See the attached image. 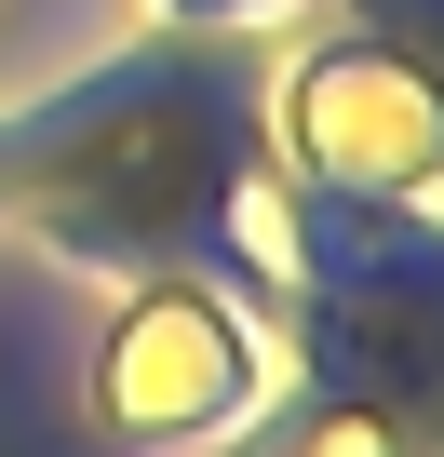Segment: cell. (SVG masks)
Here are the masks:
<instances>
[{
    "label": "cell",
    "mask_w": 444,
    "mask_h": 457,
    "mask_svg": "<svg viewBox=\"0 0 444 457\" xmlns=\"http://www.w3.org/2000/svg\"><path fill=\"white\" fill-rule=\"evenodd\" d=\"M175 14H243V0H175Z\"/></svg>",
    "instance_id": "obj_1"
}]
</instances>
